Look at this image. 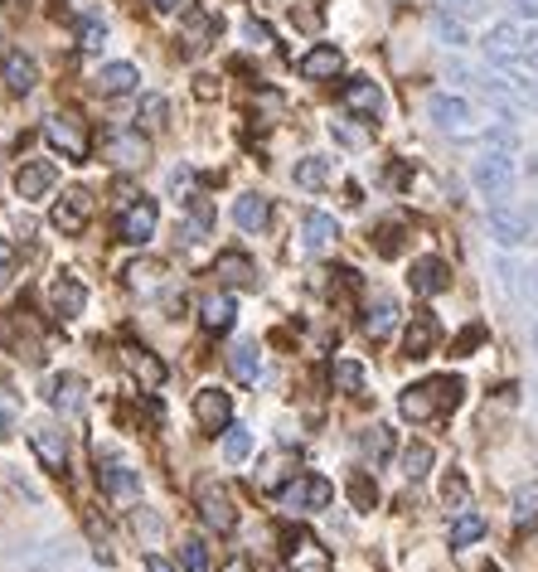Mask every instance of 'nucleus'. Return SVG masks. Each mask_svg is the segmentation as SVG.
Returning a JSON list of instances; mask_svg holds the SVG:
<instances>
[{
  "mask_svg": "<svg viewBox=\"0 0 538 572\" xmlns=\"http://www.w3.org/2000/svg\"><path fill=\"white\" fill-rule=\"evenodd\" d=\"M461 389L465 383L451 379V373H441V379H422V383H412V389H402L398 412L408 422H437L461 403Z\"/></svg>",
  "mask_w": 538,
  "mask_h": 572,
  "instance_id": "1",
  "label": "nucleus"
},
{
  "mask_svg": "<svg viewBox=\"0 0 538 572\" xmlns=\"http://www.w3.org/2000/svg\"><path fill=\"white\" fill-rule=\"evenodd\" d=\"M471 180L490 204H504L514 190V155L510 151H485L481 161L471 165Z\"/></svg>",
  "mask_w": 538,
  "mask_h": 572,
  "instance_id": "2",
  "label": "nucleus"
},
{
  "mask_svg": "<svg viewBox=\"0 0 538 572\" xmlns=\"http://www.w3.org/2000/svg\"><path fill=\"white\" fill-rule=\"evenodd\" d=\"M330 500H335V485H330L325 475H296V481L277 495V505H282L286 514H320Z\"/></svg>",
  "mask_w": 538,
  "mask_h": 572,
  "instance_id": "3",
  "label": "nucleus"
},
{
  "mask_svg": "<svg viewBox=\"0 0 538 572\" xmlns=\"http://www.w3.org/2000/svg\"><path fill=\"white\" fill-rule=\"evenodd\" d=\"M490 238L500 247H524L538 238V209H504L495 204L490 209Z\"/></svg>",
  "mask_w": 538,
  "mask_h": 572,
  "instance_id": "4",
  "label": "nucleus"
},
{
  "mask_svg": "<svg viewBox=\"0 0 538 572\" xmlns=\"http://www.w3.org/2000/svg\"><path fill=\"white\" fill-rule=\"evenodd\" d=\"M44 141L54 145L59 155H68V161H88V131H82V122L74 112H59V117L44 122Z\"/></svg>",
  "mask_w": 538,
  "mask_h": 572,
  "instance_id": "5",
  "label": "nucleus"
},
{
  "mask_svg": "<svg viewBox=\"0 0 538 572\" xmlns=\"http://www.w3.org/2000/svg\"><path fill=\"white\" fill-rule=\"evenodd\" d=\"M88 218H92V194L82 190V185H74V190L59 194V204H54V214H49V224H54L59 233H82V228H88Z\"/></svg>",
  "mask_w": 538,
  "mask_h": 572,
  "instance_id": "6",
  "label": "nucleus"
},
{
  "mask_svg": "<svg viewBox=\"0 0 538 572\" xmlns=\"http://www.w3.org/2000/svg\"><path fill=\"white\" fill-rule=\"evenodd\" d=\"M98 485H102V495L117 500V505H137L141 500V475L131 471V466H121V461H102L98 466Z\"/></svg>",
  "mask_w": 538,
  "mask_h": 572,
  "instance_id": "7",
  "label": "nucleus"
},
{
  "mask_svg": "<svg viewBox=\"0 0 538 572\" xmlns=\"http://www.w3.org/2000/svg\"><path fill=\"white\" fill-rule=\"evenodd\" d=\"M524 49H529V29H520V25H495L490 35H485V54L500 68L524 64Z\"/></svg>",
  "mask_w": 538,
  "mask_h": 572,
  "instance_id": "8",
  "label": "nucleus"
},
{
  "mask_svg": "<svg viewBox=\"0 0 538 572\" xmlns=\"http://www.w3.org/2000/svg\"><path fill=\"white\" fill-rule=\"evenodd\" d=\"M340 102H345L355 117H364V122L384 117V88H379L374 78H349L345 88H340Z\"/></svg>",
  "mask_w": 538,
  "mask_h": 572,
  "instance_id": "9",
  "label": "nucleus"
},
{
  "mask_svg": "<svg viewBox=\"0 0 538 572\" xmlns=\"http://www.w3.org/2000/svg\"><path fill=\"white\" fill-rule=\"evenodd\" d=\"M427 117L437 131H451V137H465L471 131V102L465 98H451V92H437L427 102Z\"/></svg>",
  "mask_w": 538,
  "mask_h": 572,
  "instance_id": "10",
  "label": "nucleus"
},
{
  "mask_svg": "<svg viewBox=\"0 0 538 572\" xmlns=\"http://www.w3.org/2000/svg\"><path fill=\"white\" fill-rule=\"evenodd\" d=\"M437 340H441L437 316H432V310H412L408 335H402V355H408V359H427L432 349H437Z\"/></svg>",
  "mask_w": 538,
  "mask_h": 572,
  "instance_id": "11",
  "label": "nucleus"
},
{
  "mask_svg": "<svg viewBox=\"0 0 538 572\" xmlns=\"http://www.w3.org/2000/svg\"><path fill=\"white\" fill-rule=\"evenodd\" d=\"M194 418H200V428H209V432L233 428V398L223 389H200L194 393Z\"/></svg>",
  "mask_w": 538,
  "mask_h": 572,
  "instance_id": "12",
  "label": "nucleus"
},
{
  "mask_svg": "<svg viewBox=\"0 0 538 572\" xmlns=\"http://www.w3.org/2000/svg\"><path fill=\"white\" fill-rule=\"evenodd\" d=\"M200 514L209 529H219V534H229V529L238 524V509H233V495L219 491V485H204L200 491Z\"/></svg>",
  "mask_w": 538,
  "mask_h": 572,
  "instance_id": "13",
  "label": "nucleus"
},
{
  "mask_svg": "<svg viewBox=\"0 0 538 572\" xmlns=\"http://www.w3.org/2000/svg\"><path fill=\"white\" fill-rule=\"evenodd\" d=\"M29 446H35V456L44 461V471H64L68 466V446H64V428H29Z\"/></svg>",
  "mask_w": 538,
  "mask_h": 572,
  "instance_id": "14",
  "label": "nucleus"
},
{
  "mask_svg": "<svg viewBox=\"0 0 538 572\" xmlns=\"http://www.w3.org/2000/svg\"><path fill=\"white\" fill-rule=\"evenodd\" d=\"M408 282H412L418 296H441V291L451 287V267L441 263V257H418L412 272H408Z\"/></svg>",
  "mask_w": 538,
  "mask_h": 572,
  "instance_id": "15",
  "label": "nucleus"
},
{
  "mask_svg": "<svg viewBox=\"0 0 538 572\" xmlns=\"http://www.w3.org/2000/svg\"><path fill=\"white\" fill-rule=\"evenodd\" d=\"M102 151H107L117 165H146V155H151V141L141 137V127H137V131H107V141H102Z\"/></svg>",
  "mask_w": 538,
  "mask_h": 572,
  "instance_id": "16",
  "label": "nucleus"
},
{
  "mask_svg": "<svg viewBox=\"0 0 538 572\" xmlns=\"http://www.w3.org/2000/svg\"><path fill=\"white\" fill-rule=\"evenodd\" d=\"M49 301H54V316L74 320V316H82V306H88V287H82L74 272H64V277H54V287H49Z\"/></svg>",
  "mask_w": 538,
  "mask_h": 572,
  "instance_id": "17",
  "label": "nucleus"
},
{
  "mask_svg": "<svg viewBox=\"0 0 538 572\" xmlns=\"http://www.w3.org/2000/svg\"><path fill=\"white\" fill-rule=\"evenodd\" d=\"M340 73H345V54H340L335 45H316L302 59V78H310V82H330V78H340Z\"/></svg>",
  "mask_w": 538,
  "mask_h": 572,
  "instance_id": "18",
  "label": "nucleus"
},
{
  "mask_svg": "<svg viewBox=\"0 0 538 572\" xmlns=\"http://www.w3.org/2000/svg\"><path fill=\"white\" fill-rule=\"evenodd\" d=\"M54 165L49 161H29V165H20V175H15V190H20V200H44L49 190H54Z\"/></svg>",
  "mask_w": 538,
  "mask_h": 572,
  "instance_id": "19",
  "label": "nucleus"
},
{
  "mask_svg": "<svg viewBox=\"0 0 538 572\" xmlns=\"http://www.w3.org/2000/svg\"><path fill=\"white\" fill-rule=\"evenodd\" d=\"M335 233H340L335 214H325V209H310V214L302 218V247H306V253H325V247L335 243Z\"/></svg>",
  "mask_w": 538,
  "mask_h": 572,
  "instance_id": "20",
  "label": "nucleus"
},
{
  "mask_svg": "<svg viewBox=\"0 0 538 572\" xmlns=\"http://www.w3.org/2000/svg\"><path fill=\"white\" fill-rule=\"evenodd\" d=\"M155 218H161V214H155V204L151 200H137L127 214H121V238H127V243H137V247L151 243V238H155Z\"/></svg>",
  "mask_w": 538,
  "mask_h": 572,
  "instance_id": "21",
  "label": "nucleus"
},
{
  "mask_svg": "<svg viewBox=\"0 0 538 572\" xmlns=\"http://www.w3.org/2000/svg\"><path fill=\"white\" fill-rule=\"evenodd\" d=\"M267 218H272L267 194H238V200H233V224L243 228V233H262Z\"/></svg>",
  "mask_w": 538,
  "mask_h": 572,
  "instance_id": "22",
  "label": "nucleus"
},
{
  "mask_svg": "<svg viewBox=\"0 0 538 572\" xmlns=\"http://www.w3.org/2000/svg\"><path fill=\"white\" fill-rule=\"evenodd\" d=\"M44 403L59 412H78L82 408V379H74V373H54V379L44 383Z\"/></svg>",
  "mask_w": 538,
  "mask_h": 572,
  "instance_id": "23",
  "label": "nucleus"
},
{
  "mask_svg": "<svg viewBox=\"0 0 538 572\" xmlns=\"http://www.w3.org/2000/svg\"><path fill=\"white\" fill-rule=\"evenodd\" d=\"M393 326H398V301H393V296H374L364 306V335L369 340H388Z\"/></svg>",
  "mask_w": 538,
  "mask_h": 572,
  "instance_id": "24",
  "label": "nucleus"
},
{
  "mask_svg": "<svg viewBox=\"0 0 538 572\" xmlns=\"http://www.w3.org/2000/svg\"><path fill=\"white\" fill-rule=\"evenodd\" d=\"M214 35H219V20H214V15H190V20L180 25V39H184L180 54L200 59L204 49H209V39H214Z\"/></svg>",
  "mask_w": 538,
  "mask_h": 572,
  "instance_id": "25",
  "label": "nucleus"
},
{
  "mask_svg": "<svg viewBox=\"0 0 538 572\" xmlns=\"http://www.w3.org/2000/svg\"><path fill=\"white\" fill-rule=\"evenodd\" d=\"M92 82H98L102 98H121V92H131L141 82V73H137V64H102Z\"/></svg>",
  "mask_w": 538,
  "mask_h": 572,
  "instance_id": "26",
  "label": "nucleus"
},
{
  "mask_svg": "<svg viewBox=\"0 0 538 572\" xmlns=\"http://www.w3.org/2000/svg\"><path fill=\"white\" fill-rule=\"evenodd\" d=\"M214 272H219V282H223V287H257V267L247 263L243 253H219Z\"/></svg>",
  "mask_w": 538,
  "mask_h": 572,
  "instance_id": "27",
  "label": "nucleus"
},
{
  "mask_svg": "<svg viewBox=\"0 0 538 572\" xmlns=\"http://www.w3.org/2000/svg\"><path fill=\"white\" fill-rule=\"evenodd\" d=\"M292 572H330V554L325 548H316L306 534H292Z\"/></svg>",
  "mask_w": 538,
  "mask_h": 572,
  "instance_id": "28",
  "label": "nucleus"
},
{
  "mask_svg": "<svg viewBox=\"0 0 538 572\" xmlns=\"http://www.w3.org/2000/svg\"><path fill=\"white\" fill-rule=\"evenodd\" d=\"M514 529H520V534H534L538 529V481H529V485H520V491H514Z\"/></svg>",
  "mask_w": 538,
  "mask_h": 572,
  "instance_id": "29",
  "label": "nucleus"
},
{
  "mask_svg": "<svg viewBox=\"0 0 538 572\" xmlns=\"http://www.w3.org/2000/svg\"><path fill=\"white\" fill-rule=\"evenodd\" d=\"M200 320H204V330H214V335H223V330H233V320H238V306H233V296H209L200 306Z\"/></svg>",
  "mask_w": 538,
  "mask_h": 572,
  "instance_id": "30",
  "label": "nucleus"
},
{
  "mask_svg": "<svg viewBox=\"0 0 538 572\" xmlns=\"http://www.w3.org/2000/svg\"><path fill=\"white\" fill-rule=\"evenodd\" d=\"M229 369H233L238 383H257V373H262V349L247 345V340L243 345H233L229 349Z\"/></svg>",
  "mask_w": 538,
  "mask_h": 572,
  "instance_id": "31",
  "label": "nucleus"
},
{
  "mask_svg": "<svg viewBox=\"0 0 538 572\" xmlns=\"http://www.w3.org/2000/svg\"><path fill=\"white\" fill-rule=\"evenodd\" d=\"M127 369L137 373V379L146 383V389H161V383H165V364L155 359V355H146L141 345H127Z\"/></svg>",
  "mask_w": 538,
  "mask_h": 572,
  "instance_id": "32",
  "label": "nucleus"
},
{
  "mask_svg": "<svg viewBox=\"0 0 538 572\" xmlns=\"http://www.w3.org/2000/svg\"><path fill=\"white\" fill-rule=\"evenodd\" d=\"M35 82H39L35 59H25V54H5V88H10V92H29Z\"/></svg>",
  "mask_w": 538,
  "mask_h": 572,
  "instance_id": "33",
  "label": "nucleus"
},
{
  "mask_svg": "<svg viewBox=\"0 0 538 572\" xmlns=\"http://www.w3.org/2000/svg\"><path fill=\"white\" fill-rule=\"evenodd\" d=\"M165 122H170V102H165L161 92H146V98H141V107H137V127L161 131Z\"/></svg>",
  "mask_w": 538,
  "mask_h": 572,
  "instance_id": "34",
  "label": "nucleus"
},
{
  "mask_svg": "<svg viewBox=\"0 0 538 572\" xmlns=\"http://www.w3.org/2000/svg\"><path fill=\"white\" fill-rule=\"evenodd\" d=\"M481 538H485V519L481 514H461L457 524H451V548H457V554L461 548H471V544H481Z\"/></svg>",
  "mask_w": 538,
  "mask_h": 572,
  "instance_id": "35",
  "label": "nucleus"
},
{
  "mask_svg": "<svg viewBox=\"0 0 538 572\" xmlns=\"http://www.w3.org/2000/svg\"><path fill=\"white\" fill-rule=\"evenodd\" d=\"M325 180H330V161H325V155H306V161L296 165V185H302V190H320Z\"/></svg>",
  "mask_w": 538,
  "mask_h": 572,
  "instance_id": "36",
  "label": "nucleus"
},
{
  "mask_svg": "<svg viewBox=\"0 0 538 572\" xmlns=\"http://www.w3.org/2000/svg\"><path fill=\"white\" fill-rule=\"evenodd\" d=\"M330 379H335V389H340V393H359V389H364V364H355V359H335Z\"/></svg>",
  "mask_w": 538,
  "mask_h": 572,
  "instance_id": "37",
  "label": "nucleus"
},
{
  "mask_svg": "<svg viewBox=\"0 0 538 572\" xmlns=\"http://www.w3.org/2000/svg\"><path fill=\"white\" fill-rule=\"evenodd\" d=\"M427 471H432V446L427 442H412L408 452H402V475H408V481H422Z\"/></svg>",
  "mask_w": 538,
  "mask_h": 572,
  "instance_id": "38",
  "label": "nucleus"
},
{
  "mask_svg": "<svg viewBox=\"0 0 538 572\" xmlns=\"http://www.w3.org/2000/svg\"><path fill=\"white\" fill-rule=\"evenodd\" d=\"M402 243H408L402 224H379V228H374V247H379L384 257H398V253H402Z\"/></svg>",
  "mask_w": 538,
  "mask_h": 572,
  "instance_id": "39",
  "label": "nucleus"
},
{
  "mask_svg": "<svg viewBox=\"0 0 538 572\" xmlns=\"http://www.w3.org/2000/svg\"><path fill=\"white\" fill-rule=\"evenodd\" d=\"M247 452H253V432L247 428H223V456H229V461H243Z\"/></svg>",
  "mask_w": 538,
  "mask_h": 572,
  "instance_id": "40",
  "label": "nucleus"
},
{
  "mask_svg": "<svg viewBox=\"0 0 538 572\" xmlns=\"http://www.w3.org/2000/svg\"><path fill=\"white\" fill-rule=\"evenodd\" d=\"M180 563H184V572H209V548H204L200 538H184V544H180Z\"/></svg>",
  "mask_w": 538,
  "mask_h": 572,
  "instance_id": "41",
  "label": "nucleus"
},
{
  "mask_svg": "<svg viewBox=\"0 0 538 572\" xmlns=\"http://www.w3.org/2000/svg\"><path fill=\"white\" fill-rule=\"evenodd\" d=\"M78 35H82V49H102L107 45V25L98 15H82L78 20Z\"/></svg>",
  "mask_w": 538,
  "mask_h": 572,
  "instance_id": "42",
  "label": "nucleus"
},
{
  "mask_svg": "<svg viewBox=\"0 0 538 572\" xmlns=\"http://www.w3.org/2000/svg\"><path fill=\"white\" fill-rule=\"evenodd\" d=\"M349 500H355L359 509H374V505H379L374 481H369V475H349Z\"/></svg>",
  "mask_w": 538,
  "mask_h": 572,
  "instance_id": "43",
  "label": "nucleus"
},
{
  "mask_svg": "<svg viewBox=\"0 0 538 572\" xmlns=\"http://www.w3.org/2000/svg\"><path fill=\"white\" fill-rule=\"evenodd\" d=\"M481 345H485V326H465L461 335L451 340V355H461V359H465V355H475Z\"/></svg>",
  "mask_w": 538,
  "mask_h": 572,
  "instance_id": "44",
  "label": "nucleus"
},
{
  "mask_svg": "<svg viewBox=\"0 0 538 572\" xmlns=\"http://www.w3.org/2000/svg\"><path fill=\"white\" fill-rule=\"evenodd\" d=\"M127 282L131 287H146V291L161 287V263H131L127 267Z\"/></svg>",
  "mask_w": 538,
  "mask_h": 572,
  "instance_id": "45",
  "label": "nucleus"
},
{
  "mask_svg": "<svg viewBox=\"0 0 538 572\" xmlns=\"http://www.w3.org/2000/svg\"><path fill=\"white\" fill-rule=\"evenodd\" d=\"M432 29H437V35L447 39V45H465V29H461V20H451L447 10H441V15H432Z\"/></svg>",
  "mask_w": 538,
  "mask_h": 572,
  "instance_id": "46",
  "label": "nucleus"
},
{
  "mask_svg": "<svg viewBox=\"0 0 538 572\" xmlns=\"http://www.w3.org/2000/svg\"><path fill=\"white\" fill-rule=\"evenodd\" d=\"M441 500H447V505H465V475L461 471H451L447 481H441Z\"/></svg>",
  "mask_w": 538,
  "mask_h": 572,
  "instance_id": "47",
  "label": "nucleus"
},
{
  "mask_svg": "<svg viewBox=\"0 0 538 572\" xmlns=\"http://www.w3.org/2000/svg\"><path fill=\"white\" fill-rule=\"evenodd\" d=\"M243 35H247V45H253V49H267V45H272V29H267L262 20H247Z\"/></svg>",
  "mask_w": 538,
  "mask_h": 572,
  "instance_id": "48",
  "label": "nucleus"
},
{
  "mask_svg": "<svg viewBox=\"0 0 538 572\" xmlns=\"http://www.w3.org/2000/svg\"><path fill=\"white\" fill-rule=\"evenodd\" d=\"M364 446H369L374 456H388V452H393V436H388V428H374V432L364 436Z\"/></svg>",
  "mask_w": 538,
  "mask_h": 572,
  "instance_id": "49",
  "label": "nucleus"
},
{
  "mask_svg": "<svg viewBox=\"0 0 538 572\" xmlns=\"http://www.w3.org/2000/svg\"><path fill=\"white\" fill-rule=\"evenodd\" d=\"M451 10H457V15H465V20H475L485 10V0H447Z\"/></svg>",
  "mask_w": 538,
  "mask_h": 572,
  "instance_id": "50",
  "label": "nucleus"
},
{
  "mask_svg": "<svg viewBox=\"0 0 538 572\" xmlns=\"http://www.w3.org/2000/svg\"><path fill=\"white\" fill-rule=\"evenodd\" d=\"M10 267H15V247H10L5 238H0V282L10 277Z\"/></svg>",
  "mask_w": 538,
  "mask_h": 572,
  "instance_id": "51",
  "label": "nucleus"
},
{
  "mask_svg": "<svg viewBox=\"0 0 538 572\" xmlns=\"http://www.w3.org/2000/svg\"><path fill=\"white\" fill-rule=\"evenodd\" d=\"M514 5V15H524V20H538V0H510Z\"/></svg>",
  "mask_w": 538,
  "mask_h": 572,
  "instance_id": "52",
  "label": "nucleus"
},
{
  "mask_svg": "<svg viewBox=\"0 0 538 572\" xmlns=\"http://www.w3.org/2000/svg\"><path fill=\"white\" fill-rule=\"evenodd\" d=\"M194 92H200V98H204V102H209V98H214V92H219V88H214V82H209V78H200V82H194Z\"/></svg>",
  "mask_w": 538,
  "mask_h": 572,
  "instance_id": "53",
  "label": "nucleus"
},
{
  "mask_svg": "<svg viewBox=\"0 0 538 572\" xmlns=\"http://www.w3.org/2000/svg\"><path fill=\"white\" fill-rule=\"evenodd\" d=\"M146 572H175V568L165 563V558H146Z\"/></svg>",
  "mask_w": 538,
  "mask_h": 572,
  "instance_id": "54",
  "label": "nucleus"
},
{
  "mask_svg": "<svg viewBox=\"0 0 538 572\" xmlns=\"http://www.w3.org/2000/svg\"><path fill=\"white\" fill-rule=\"evenodd\" d=\"M151 5H155V10H175V5H180V0H151Z\"/></svg>",
  "mask_w": 538,
  "mask_h": 572,
  "instance_id": "55",
  "label": "nucleus"
},
{
  "mask_svg": "<svg viewBox=\"0 0 538 572\" xmlns=\"http://www.w3.org/2000/svg\"><path fill=\"white\" fill-rule=\"evenodd\" d=\"M5 436H10V418H5V412H0V442H5Z\"/></svg>",
  "mask_w": 538,
  "mask_h": 572,
  "instance_id": "56",
  "label": "nucleus"
},
{
  "mask_svg": "<svg viewBox=\"0 0 538 572\" xmlns=\"http://www.w3.org/2000/svg\"><path fill=\"white\" fill-rule=\"evenodd\" d=\"M529 291H534V296H538V267H534V272H529Z\"/></svg>",
  "mask_w": 538,
  "mask_h": 572,
  "instance_id": "57",
  "label": "nucleus"
},
{
  "mask_svg": "<svg viewBox=\"0 0 538 572\" xmlns=\"http://www.w3.org/2000/svg\"><path fill=\"white\" fill-rule=\"evenodd\" d=\"M223 572H253V568H247V563H229V568H223Z\"/></svg>",
  "mask_w": 538,
  "mask_h": 572,
  "instance_id": "58",
  "label": "nucleus"
},
{
  "mask_svg": "<svg viewBox=\"0 0 538 572\" xmlns=\"http://www.w3.org/2000/svg\"><path fill=\"white\" fill-rule=\"evenodd\" d=\"M534 349H538V326H534Z\"/></svg>",
  "mask_w": 538,
  "mask_h": 572,
  "instance_id": "59",
  "label": "nucleus"
},
{
  "mask_svg": "<svg viewBox=\"0 0 538 572\" xmlns=\"http://www.w3.org/2000/svg\"><path fill=\"white\" fill-rule=\"evenodd\" d=\"M481 572H500V568H481Z\"/></svg>",
  "mask_w": 538,
  "mask_h": 572,
  "instance_id": "60",
  "label": "nucleus"
}]
</instances>
